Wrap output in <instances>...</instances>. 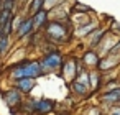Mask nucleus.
<instances>
[{
  "mask_svg": "<svg viewBox=\"0 0 120 115\" xmlns=\"http://www.w3.org/2000/svg\"><path fill=\"white\" fill-rule=\"evenodd\" d=\"M110 115H120V105H112Z\"/></svg>",
  "mask_w": 120,
  "mask_h": 115,
  "instance_id": "b1692460",
  "label": "nucleus"
},
{
  "mask_svg": "<svg viewBox=\"0 0 120 115\" xmlns=\"http://www.w3.org/2000/svg\"><path fill=\"white\" fill-rule=\"evenodd\" d=\"M95 30H97V22H94V20H89L87 23H82V25L76 26V33L79 36H89Z\"/></svg>",
  "mask_w": 120,
  "mask_h": 115,
  "instance_id": "9b49d317",
  "label": "nucleus"
},
{
  "mask_svg": "<svg viewBox=\"0 0 120 115\" xmlns=\"http://www.w3.org/2000/svg\"><path fill=\"white\" fill-rule=\"evenodd\" d=\"M45 74V69L40 61H25V77L38 79Z\"/></svg>",
  "mask_w": 120,
  "mask_h": 115,
  "instance_id": "7ed1b4c3",
  "label": "nucleus"
},
{
  "mask_svg": "<svg viewBox=\"0 0 120 115\" xmlns=\"http://www.w3.org/2000/svg\"><path fill=\"white\" fill-rule=\"evenodd\" d=\"M4 100H5V104L12 108V107H18V105H22V102H23V94L18 90V89H8L5 94H4Z\"/></svg>",
  "mask_w": 120,
  "mask_h": 115,
  "instance_id": "20e7f679",
  "label": "nucleus"
},
{
  "mask_svg": "<svg viewBox=\"0 0 120 115\" xmlns=\"http://www.w3.org/2000/svg\"><path fill=\"white\" fill-rule=\"evenodd\" d=\"M45 35L46 40L54 43V45H63L69 40L71 36V28L66 22H58V20H51L46 23L45 28Z\"/></svg>",
  "mask_w": 120,
  "mask_h": 115,
  "instance_id": "f257e3e1",
  "label": "nucleus"
},
{
  "mask_svg": "<svg viewBox=\"0 0 120 115\" xmlns=\"http://www.w3.org/2000/svg\"><path fill=\"white\" fill-rule=\"evenodd\" d=\"M33 31H35L33 17H25L23 22H22V25H20V28H18V31H17V36H18V38H26V36H30Z\"/></svg>",
  "mask_w": 120,
  "mask_h": 115,
  "instance_id": "423d86ee",
  "label": "nucleus"
},
{
  "mask_svg": "<svg viewBox=\"0 0 120 115\" xmlns=\"http://www.w3.org/2000/svg\"><path fill=\"white\" fill-rule=\"evenodd\" d=\"M43 8H45V0H31V2H28V17L36 15Z\"/></svg>",
  "mask_w": 120,
  "mask_h": 115,
  "instance_id": "2eb2a0df",
  "label": "nucleus"
},
{
  "mask_svg": "<svg viewBox=\"0 0 120 115\" xmlns=\"http://www.w3.org/2000/svg\"><path fill=\"white\" fill-rule=\"evenodd\" d=\"M69 89H71V92H72V94H76V95H81V97L87 95V90H89V87H87V85H84V84L77 82L76 79L69 82Z\"/></svg>",
  "mask_w": 120,
  "mask_h": 115,
  "instance_id": "4468645a",
  "label": "nucleus"
},
{
  "mask_svg": "<svg viewBox=\"0 0 120 115\" xmlns=\"http://www.w3.org/2000/svg\"><path fill=\"white\" fill-rule=\"evenodd\" d=\"M72 10L76 12V15H86V13L92 12V8H90V7H87V5H84V4H79V2H76V4H74Z\"/></svg>",
  "mask_w": 120,
  "mask_h": 115,
  "instance_id": "a211bd4d",
  "label": "nucleus"
},
{
  "mask_svg": "<svg viewBox=\"0 0 120 115\" xmlns=\"http://www.w3.org/2000/svg\"><path fill=\"white\" fill-rule=\"evenodd\" d=\"M100 102L102 104H107V105H117L120 102V87L104 92L100 95Z\"/></svg>",
  "mask_w": 120,
  "mask_h": 115,
  "instance_id": "6e6552de",
  "label": "nucleus"
},
{
  "mask_svg": "<svg viewBox=\"0 0 120 115\" xmlns=\"http://www.w3.org/2000/svg\"><path fill=\"white\" fill-rule=\"evenodd\" d=\"M13 17H15V12H12V10H0V26H4Z\"/></svg>",
  "mask_w": 120,
  "mask_h": 115,
  "instance_id": "6ab92c4d",
  "label": "nucleus"
},
{
  "mask_svg": "<svg viewBox=\"0 0 120 115\" xmlns=\"http://www.w3.org/2000/svg\"><path fill=\"white\" fill-rule=\"evenodd\" d=\"M89 74H90V89L97 90V89L100 87V84H102L100 71H99V69H97V71H89Z\"/></svg>",
  "mask_w": 120,
  "mask_h": 115,
  "instance_id": "f3484780",
  "label": "nucleus"
},
{
  "mask_svg": "<svg viewBox=\"0 0 120 115\" xmlns=\"http://www.w3.org/2000/svg\"><path fill=\"white\" fill-rule=\"evenodd\" d=\"M59 5H63L61 0H45V8L46 10H53V8L59 7Z\"/></svg>",
  "mask_w": 120,
  "mask_h": 115,
  "instance_id": "412c9836",
  "label": "nucleus"
},
{
  "mask_svg": "<svg viewBox=\"0 0 120 115\" xmlns=\"http://www.w3.org/2000/svg\"><path fill=\"white\" fill-rule=\"evenodd\" d=\"M49 22V15H48V10L43 8L40 10L36 15H33V23H35V30H41L43 26H46V23Z\"/></svg>",
  "mask_w": 120,
  "mask_h": 115,
  "instance_id": "9d476101",
  "label": "nucleus"
},
{
  "mask_svg": "<svg viewBox=\"0 0 120 115\" xmlns=\"http://www.w3.org/2000/svg\"><path fill=\"white\" fill-rule=\"evenodd\" d=\"M105 35H107V28H97L94 33L89 35V46H90L92 49L97 48V46L102 43V40L105 38Z\"/></svg>",
  "mask_w": 120,
  "mask_h": 115,
  "instance_id": "1a4fd4ad",
  "label": "nucleus"
},
{
  "mask_svg": "<svg viewBox=\"0 0 120 115\" xmlns=\"http://www.w3.org/2000/svg\"><path fill=\"white\" fill-rule=\"evenodd\" d=\"M118 53H120V40L112 46V49L109 51V54H118Z\"/></svg>",
  "mask_w": 120,
  "mask_h": 115,
  "instance_id": "5701e85b",
  "label": "nucleus"
},
{
  "mask_svg": "<svg viewBox=\"0 0 120 115\" xmlns=\"http://www.w3.org/2000/svg\"><path fill=\"white\" fill-rule=\"evenodd\" d=\"M15 4H17V0H7V2H2V4H0V10H12V12H15Z\"/></svg>",
  "mask_w": 120,
  "mask_h": 115,
  "instance_id": "aec40b11",
  "label": "nucleus"
},
{
  "mask_svg": "<svg viewBox=\"0 0 120 115\" xmlns=\"http://www.w3.org/2000/svg\"><path fill=\"white\" fill-rule=\"evenodd\" d=\"M36 107H38V100L33 97H28L25 102H22V108L26 113H36Z\"/></svg>",
  "mask_w": 120,
  "mask_h": 115,
  "instance_id": "dca6fc26",
  "label": "nucleus"
},
{
  "mask_svg": "<svg viewBox=\"0 0 120 115\" xmlns=\"http://www.w3.org/2000/svg\"><path fill=\"white\" fill-rule=\"evenodd\" d=\"M54 108V102L49 99H40L38 100V107H36V113L38 115H46Z\"/></svg>",
  "mask_w": 120,
  "mask_h": 115,
  "instance_id": "ddd939ff",
  "label": "nucleus"
},
{
  "mask_svg": "<svg viewBox=\"0 0 120 115\" xmlns=\"http://www.w3.org/2000/svg\"><path fill=\"white\" fill-rule=\"evenodd\" d=\"M8 45H10V36H2V38H0V53H2V54L7 51Z\"/></svg>",
  "mask_w": 120,
  "mask_h": 115,
  "instance_id": "4be33fe9",
  "label": "nucleus"
},
{
  "mask_svg": "<svg viewBox=\"0 0 120 115\" xmlns=\"http://www.w3.org/2000/svg\"><path fill=\"white\" fill-rule=\"evenodd\" d=\"M35 85H36V79H33V77H23V79L13 81V87L18 89L23 95H30V92L35 89Z\"/></svg>",
  "mask_w": 120,
  "mask_h": 115,
  "instance_id": "39448f33",
  "label": "nucleus"
},
{
  "mask_svg": "<svg viewBox=\"0 0 120 115\" xmlns=\"http://www.w3.org/2000/svg\"><path fill=\"white\" fill-rule=\"evenodd\" d=\"M63 76L68 77V79L72 77V81L76 79V76H77V59L69 58L68 61H64V64H63Z\"/></svg>",
  "mask_w": 120,
  "mask_h": 115,
  "instance_id": "0eeeda50",
  "label": "nucleus"
},
{
  "mask_svg": "<svg viewBox=\"0 0 120 115\" xmlns=\"http://www.w3.org/2000/svg\"><path fill=\"white\" fill-rule=\"evenodd\" d=\"M82 63H84L86 66H89V67H97L99 63H100V56H99L94 49H90V51H87V53L82 56Z\"/></svg>",
  "mask_w": 120,
  "mask_h": 115,
  "instance_id": "f8f14e48",
  "label": "nucleus"
},
{
  "mask_svg": "<svg viewBox=\"0 0 120 115\" xmlns=\"http://www.w3.org/2000/svg\"><path fill=\"white\" fill-rule=\"evenodd\" d=\"M40 63H41V66H43L45 72H48V71H58V69L64 64V58L61 56V53H59V51H54V53L45 54V56H43V59H41Z\"/></svg>",
  "mask_w": 120,
  "mask_h": 115,
  "instance_id": "f03ea898",
  "label": "nucleus"
}]
</instances>
